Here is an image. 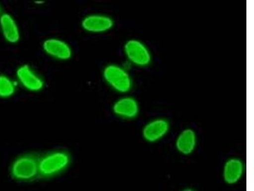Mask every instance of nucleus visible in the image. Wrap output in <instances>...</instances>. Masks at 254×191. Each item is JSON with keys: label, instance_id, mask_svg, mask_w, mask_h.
<instances>
[{"label": "nucleus", "instance_id": "1", "mask_svg": "<svg viewBox=\"0 0 254 191\" xmlns=\"http://www.w3.org/2000/svg\"><path fill=\"white\" fill-rule=\"evenodd\" d=\"M102 78L111 90L120 95H128L133 88L132 77L124 65L107 64L102 70Z\"/></svg>", "mask_w": 254, "mask_h": 191}, {"label": "nucleus", "instance_id": "2", "mask_svg": "<svg viewBox=\"0 0 254 191\" xmlns=\"http://www.w3.org/2000/svg\"><path fill=\"white\" fill-rule=\"evenodd\" d=\"M71 156L65 150H55L39 158V174L43 178H51L66 170L71 163Z\"/></svg>", "mask_w": 254, "mask_h": 191}, {"label": "nucleus", "instance_id": "3", "mask_svg": "<svg viewBox=\"0 0 254 191\" xmlns=\"http://www.w3.org/2000/svg\"><path fill=\"white\" fill-rule=\"evenodd\" d=\"M39 157L34 154H24L11 163L10 175L16 181L29 183L40 176Z\"/></svg>", "mask_w": 254, "mask_h": 191}, {"label": "nucleus", "instance_id": "4", "mask_svg": "<svg viewBox=\"0 0 254 191\" xmlns=\"http://www.w3.org/2000/svg\"><path fill=\"white\" fill-rule=\"evenodd\" d=\"M14 78L19 88L31 93H40L46 86V82L42 75L28 63L18 66Z\"/></svg>", "mask_w": 254, "mask_h": 191}, {"label": "nucleus", "instance_id": "5", "mask_svg": "<svg viewBox=\"0 0 254 191\" xmlns=\"http://www.w3.org/2000/svg\"><path fill=\"white\" fill-rule=\"evenodd\" d=\"M123 51L127 61L131 66L140 68L149 67L153 61L150 49L141 40L130 38L124 45Z\"/></svg>", "mask_w": 254, "mask_h": 191}, {"label": "nucleus", "instance_id": "6", "mask_svg": "<svg viewBox=\"0 0 254 191\" xmlns=\"http://www.w3.org/2000/svg\"><path fill=\"white\" fill-rule=\"evenodd\" d=\"M42 49L49 58L61 62L71 60L74 55L71 45L66 40L57 36H50L43 40Z\"/></svg>", "mask_w": 254, "mask_h": 191}, {"label": "nucleus", "instance_id": "7", "mask_svg": "<svg viewBox=\"0 0 254 191\" xmlns=\"http://www.w3.org/2000/svg\"><path fill=\"white\" fill-rule=\"evenodd\" d=\"M80 26L86 33L101 35L112 30L115 26V20L112 16L106 13H90L81 19Z\"/></svg>", "mask_w": 254, "mask_h": 191}, {"label": "nucleus", "instance_id": "8", "mask_svg": "<svg viewBox=\"0 0 254 191\" xmlns=\"http://www.w3.org/2000/svg\"><path fill=\"white\" fill-rule=\"evenodd\" d=\"M111 110L120 119L133 120L139 115L140 104L135 97L128 95H122L113 102Z\"/></svg>", "mask_w": 254, "mask_h": 191}, {"label": "nucleus", "instance_id": "9", "mask_svg": "<svg viewBox=\"0 0 254 191\" xmlns=\"http://www.w3.org/2000/svg\"><path fill=\"white\" fill-rule=\"evenodd\" d=\"M0 34L4 42L10 45L19 44L21 40V30L14 16L4 12L0 17Z\"/></svg>", "mask_w": 254, "mask_h": 191}, {"label": "nucleus", "instance_id": "10", "mask_svg": "<svg viewBox=\"0 0 254 191\" xmlns=\"http://www.w3.org/2000/svg\"><path fill=\"white\" fill-rule=\"evenodd\" d=\"M171 124L165 118H156L143 127L142 135L147 142L155 143L162 140L169 133Z\"/></svg>", "mask_w": 254, "mask_h": 191}, {"label": "nucleus", "instance_id": "11", "mask_svg": "<svg viewBox=\"0 0 254 191\" xmlns=\"http://www.w3.org/2000/svg\"><path fill=\"white\" fill-rule=\"evenodd\" d=\"M196 145V133L191 128L183 129L176 138V149L183 155L188 156L191 154L194 151Z\"/></svg>", "mask_w": 254, "mask_h": 191}, {"label": "nucleus", "instance_id": "12", "mask_svg": "<svg viewBox=\"0 0 254 191\" xmlns=\"http://www.w3.org/2000/svg\"><path fill=\"white\" fill-rule=\"evenodd\" d=\"M245 170L244 164L241 159H229L224 164L223 179L229 185L237 184L242 179Z\"/></svg>", "mask_w": 254, "mask_h": 191}, {"label": "nucleus", "instance_id": "13", "mask_svg": "<svg viewBox=\"0 0 254 191\" xmlns=\"http://www.w3.org/2000/svg\"><path fill=\"white\" fill-rule=\"evenodd\" d=\"M19 86L14 77L0 73V99L12 98L17 93Z\"/></svg>", "mask_w": 254, "mask_h": 191}, {"label": "nucleus", "instance_id": "14", "mask_svg": "<svg viewBox=\"0 0 254 191\" xmlns=\"http://www.w3.org/2000/svg\"><path fill=\"white\" fill-rule=\"evenodd\" d=\"M33 3L36 6H41L44 5L45 2L44 1H42V0H36V1L33 2Z\"/></svg>", "mask_w": 254, "mask_h": 191}, {"label": "nucleus", "instance_id": "15", "mask_svg": "<svg viewBox=\"0 0 254 191\" xmlns=\"http://www.w3.org/2000/svg\"><path fill=\"white\" fill-rule=\"evenodd\" d=\"M3 12L4 11L3 10V8H2V6L1 5V4H0V17H1V16L3 14Z\"/></svg>", "mask_w": 254, "mask_h": 191}, {"label": "nucleus", "instance_id": "16", "mask_svg": "<svg viewBox=\"0 0 254 191\" xmlns=\"http://www.w3.org/2000/svg\"><path fill=\"white\" fill-rule=\"evenodd\" d=\"M182 191H194L191 188H187L185 189V190H183Z\"/></svg>", "mask_w": 254, "mask_h": 191}]
</instances>
